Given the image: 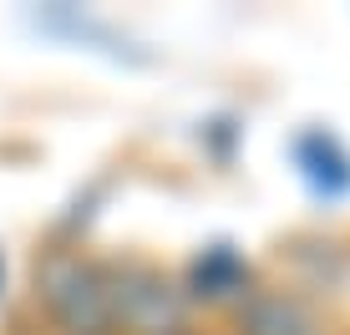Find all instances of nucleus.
Wrapping results in <instances>:
<instances>
[{
	"label": "nucleus",
	"mask_w": 350,
	"mask_h": 335,
	"mask_svg": "<svg viewBox=\"0 0 350 335\" xmlns=\"http://www.w3.org/2000/svg\"><path fill=\"white\" fill-rule=\"evenodd\" d=\"M295 158H299L305 178L320 188L325 198H335V193L350 188V158L340 152V142H335L330 133H305L295 142Z\"/></svg>",
	"instance_id": "7ed1b4c3"
},
{
	"label": "nucleus",
	"mask_w": 350,
	"mask_h": 335,
	"mask_svg": "<svg viewBox=\"0 0 350 335\" xmlns=\"http://www.w3.org/2000/svg\"><path fill=\"white\" fill-rule=\"evenodd\" d=\"M244 320H249V335H315V320L295 300H284V295H259V300H249Z\"/></svg>",
	"instance_id": "20e7f679"
},
{
	"label": "nucleus",
	"mask_w": 350,
	"mask_h": 335,
	"mask_svg": "<svg viewBox=\"0 0 350 335\" xmlns=\"http://www.w3.org/2000/svg\"><path fill=\"white\" fill-rule=\"evenodd\" d=\"M193 284H198V295H208V300H219V295H234L239 284H244V259H239L228 244L203 249V259L193 265Z\"/></svg>",
	"instance_id": "39448f33"
},
{
	"label": "nucleus",
	"mask_w": 350,
	"mask_h": 335,
	"mask_svg": "<svg viewBox=\"0 0 350 335\" xmlns=\"http://www.w3.org/2000/svg\"><path fill=\"white\" fill-rule=\"evenodd\" d=\"M41 295H46V305L81 335H96L107 320H112L107 315L102 274L92 265H81V259H71V254H51L41 265Z\"/></svg>",
	"instance_id": "f03ea898"
},
{
	"label": "nucleus",
	"mask_w": 350,
	"mask_h": 335,
	"mask_svg": "<svg viewBox=\"0 0 350 335\" xmlns=\"http://www.w3.org/2000/svg\"><path fill=\"white\" fill-rule=\"evenodd\" d=\"M107 290V315L132 325L137 335H178L183 320V300L178 290L148 265H117L112 274H102Z\"/></svg>",
	"instance_id": "f257e3e1"
}]
</instances>
